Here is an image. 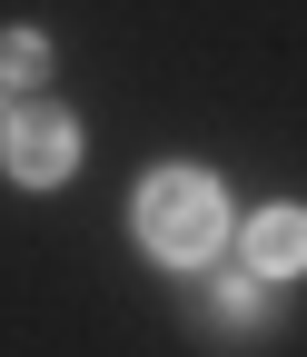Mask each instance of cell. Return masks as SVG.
<instances>
[{
    "label": "cell",
    "mask_w": 307,
    "mask_h": 357,
    "mask_svg": "<svg viewBox=\"0 0 307 357\" xmlns=\"http://www.w3.org/2000/svg\"><path fill=\"white\" fill-rule=\"evenodd\" d=\"M0 159H10V178H20V189H60V178L79 169V119L70 109H10V119H0Z\"/></svg>",
    "instance_id": "7a4b0ae2"
},
{
    "label": "cell",
    "mask_w": 307,
    "mask_h": 357,
    "mask_svg": "<svg viewBox=\"0 0 307 357\" xmlns=\"http://www.w3.org/2000/svg\"><path fill=\"white\" fill-rule=\"evenodd\" d=\"M208 318L218 328H258V318H268V288H258V278H218L208 288Z\"/></svg>",
    "instance_id": "277c9868"
},
{
    "label": "cell",
    "mask_w": 307,
    "mask_h": 357,
    "mask_svg": "<svg viewBox=\"0 0 307 357\" xmlns=\"http://www.w3.org/2000/svg\"><path fill=\"white\" fill-rule=\"evenodd\" d=\"M129 218H139V248L168 258V268H198L218 238H228V199H218L208 169H149Z\"/></svg>",
    "instance_id": "6da1fadb"
},
{
    "label": "cell",
    "mask_w": 307,
    "mask_h": 357,
    "mask_svg": "<svg viewBox=\"0 0 307 357\" xmlns=\"http://www.w3.org/2000/svg\"><path fill=\"white\" fill-rule=\"evenodd\" d=\"M40 70H50V40H40V30H10V40H0V79H40Z\"/></svg>",
    "instance_id": "5b68a950"
},
{
    "label": "cell",
    "mask_w": 307,
    "mask_h": 357,
    "mask_svg": "<svg viewBox=\"0 0 307 357\" xmlns=\"http://www.w3.org/2000/svg\"><path fill=\"white\" fill-rule=\"evenodd\" d=\"M307 268V208H258L248 218V278H297Z\"/></svg>",
    "instance_id": "3957f363"
}]
</instances>
